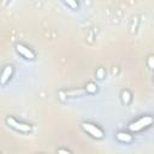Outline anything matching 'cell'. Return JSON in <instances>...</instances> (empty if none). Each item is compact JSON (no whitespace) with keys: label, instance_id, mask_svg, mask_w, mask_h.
Listing matches in <instances>:
<instances>
[{"label":"cell","instance_id":"obj_6","mask_svg":"<svg viewBox=\"0 0 154 154\" xmlns=\"http://www.w3.org/2000/svg\"><path fill=\"white\" fill-rule=\"evenodd\" d=\"M11 73H12V66H6L5 70L2 71V75H1V83L2 84H5L7 82V79L11 76Z\"/></svg>","mask_w":154,"mask_h":154},{"label":"cell","instance_id":"obj_7","mask_svg":"<svg viewBox=\"0 0 154 154\" xmlns=\"http://www.w3.org/2000/svg\"><path fill=\"white\" fill-rule=\"evenodd\" d=\"M66 4H69V6L70 7H72V8H77V2L75 1V0H64Z\"/></svg>","mask_w":154,"mask_h":154},{"label":"cell","instance_id":"obj_1","mask_svg":"<svg viewBox=\"0 0 154 154\" xmlns=\"http://www.w3.org/2000/svg\"><path fill=\"white\" fill-rule=\"evenodd\" d=\"M153 123H154L153 117H150V116H143V117L138 118L137 120L132 122V123L129 125V129H130V131H132V132H137V131H141V130H143V129L149 128Z\"/></svg>","mask_w":154,"mask_h":154},{"label":"cell","instance_id":"obj_2","mask_svg":"<svg viewBox=\"0 0 154 154\" xmlns=\"http://www.w3.org/2000/svg\"><path fill=\"white\" fill-rule=\"evenodd\" d=\"M81 126H82V129H83L88 135H90V136L94 137V138L100 140V138L103 137V131H102V129L99 128V126L95 125V124H91V123H82Z\"/></svg>","mask_w":154,"mask_h":154},{"label":"cell","instance_id":"obj_3","mask_svg":"<svg viewBox=\"0 0 154 154\" xmlns=\"http://www.w3.org/2000/svg\"><path fill=\"white\" fill-rule=\"evenodd\" d=\"M6 122H7V124H8L11 128L16 129L17 131H20V132H30V131H31V126H30V125L24 124V123H22V122H18V120H16V119L12 118V117H8V118L6 119Z\"/></svg>","mask_w":154,"mask_h":154},{"label":"cell","instance_id":"obj_4","mask_svg":"<svg viewBox=\"0 0 154 154\" xmlns=\"http://www.w3.org/2000/svg\"><path fill=\"white\" fill-rule=\"evenodd\" d=\"M16 49H17V52H18L23 58H25V59H30V60L35 59V54H34V52H32L31 49H29L28 47H25L24 45L18 43V45L16 46Z\"/></svg>","mask_w":154,"mask_h":154},{"label":"cell","instance_id":"obj_5","mask_svg":"<svg viewBox=\"0 0 154 154\" xmlns=\"http://www.w3.org/2000/svg\"><path fill=\"white\" fill-rule=\"evenodd\" d=\"M116 137H117V140H118L119 142H123V143H128V142H130V141L132 140L131 135L128 134V132H118V134L116 135Z\"/></svg>","mask_w":154,"mask_h":154}]
</instances>
